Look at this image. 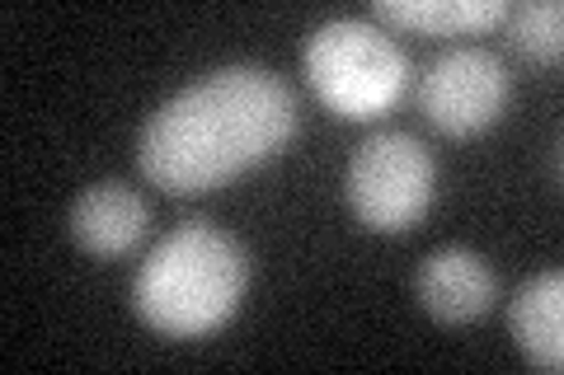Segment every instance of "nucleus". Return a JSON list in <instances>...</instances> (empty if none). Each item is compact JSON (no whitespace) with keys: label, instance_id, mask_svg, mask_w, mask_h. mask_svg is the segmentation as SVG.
I'll use <instances>...</instances> for the list:
<instances>
[{"label":"nucleus","instance_id":"obj_1","mask_svg":"<svg viewBox=\"0 0 564 375\" xmlns=\"http://www.w3.org/2000/svg\"><path fill=\"white\" fill-rule=\"evenodd\" d=\"M296 132V95L269 66H221L147 118L137 165L174 198L212 192L263 165Z\"/></svg>","mask_w":564,"mask_h":375},{"label":"nucleus","instance_id":"obj_2","mask_svg":"<svg viewBox=\"0 0 564 375\" xmlns=\"http://www.w3.org/2000/svg\"><path fill=\"white\" fill-rule=\"evenodd\" d=\"M245 282L250 254L240 240L207 221H188L147 254L132 282V306L165 338H203L236 315Z\"/></svg>","mask_w":564,"mask_h":375},{"label":"nucleus","instance_id":"obj_3","mask_svg":"<svg viewBox=\"0 0 564 375\" xmlns=\"http://www.w3.org/2000/svg\"><path fill=\"white\" fill-rule=\"evenodd\" d=\"M306 76L321 103L344 122L381 118L404 95L410 57L367 20H329L306 38Z\"/></svg>","mask_w":564,"mask_h":375},{"label":"nucleus","instance_id":"obj_4","mask_svg":"<svg viewBox=\"0 0 564 375\" xmlns=\"http://www.w3.org/2000/svg\"><path fill=\"white\" fill-rule=\"evenodd\" d=\"M437 165L433 151L410 132L367 136L348 159V207L377 235H400L433 207Z\"/></svg>","mask_w":564,"mask_h":375},{"label":"nucleus","instance_id":"obj_5","mask_svg":"<svg viewBox=\"0 0 564 375\" xmlns=\"http://www.w3.org/2000/svg\"><path fill=\"white\" fill-rule=\"evenodd\" d=\"M513 99L508 66L485 47H452L443 52L419 85V103L429 122L447 136H475L503 118Z\"/></svg>","mask_w":564,"mask_h":375},{"label":"nucleus","instance_id":"obj_6","mask_svg":"<svg viewBox=\"0 0 564 375\" xmlns=\"http://www.w3.org/2000/svg\"><path fill=\"white\" fill-rule=\"evenodd\" d=\"M419 306L443 324H470L499 300V277L475 249H437L419 263Z\"/></svg>","mask_w":564,"mask_h":375},{"label":"nucleus","instance_id":"obj_7","mask_svg":"<svg viewBox=\"0 0 564 375\" xmlns=\"http://www.w3.org/2000/svg\"><path fill=\"white\" fill-rule=\"evenodd\" d=\"M147 225H151V211L141 202V192L118 184V178H104V184L85 188L76 207H70V235L95 258L128 254L132 244H141Z\"/></svg>","mask_w":564,"mask_h":375},{"label":"nucleus","instance_id":"obj_8","mask_svg":"<svg viewBox=\"0 0 564 375\" xmlns=\"http://www.w3.org/2000/svg\"><path fill=\"white\" fill-rule=\"evenodd\" d=\"M508 329L527 362L555 375L564 366V273L527 277L508 300Z\"/></svg>","mask_w":564,"mask_h":375},{"label":"nucleus","instance_id":"obj_9","mask_svg":"<svg viewBox=\"0 0 564 375\" xmlns=\"http://www.w3.org/2000/svg\"><path fill=\"white\" fill-rule=\"evenodd\" d=\"M503 0H377V20L433 38H462V33H485L503 24Z\"/></svg>","mask_w":564,"mask_h":375},{"label":"nucleus","instance_id":"obj_10","mask_svg":"<svg viewBox=\"0 0 564 375\" xmlns=\"http://www.w3.org/2000/svg\"><path fill=\"white\" fill-rule=\"evenodd\" d=\"M503 20H508V43H513L527 62L560 66V47H564V5L560 0H522Z\"/></svg>","mask_w":564,"mask_h":375}]
</instances>
